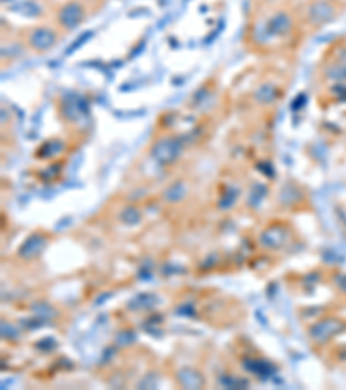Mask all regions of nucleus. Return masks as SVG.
<instances>
[{"mask_svg":"<svg viewBox=\"0 0 346 390\" xmlns=\"http://www.w3.org/2000/svg\"><path fill=\"white\" fill-rule=\"evenodd\" d=\"M178 382H181L182 387H185V389H201L203 385H205V380H203V376L199 375L198 371H194V369L191 368H184L178 371L177 375Z\"/></svg>","mask_w":346,"mask_h":390,"instance_id":"9","label":"nucleus"},{"mask_svg":"<svg viewBox=\"0 0 346 390\" xmlns=\"http://www.w3.org/2000/svg\"><path fill=\"white\" fill-rule=\"evenodd\" d=\"M184 142L178 138H161L152 144L151 155L161 165H170V163L177 162L178 156L182 155Z\"/></svg>","mask_w":346,"mask_h":390,"instance_id":"2","label":"nucleus"},{"mask_svg":"<svg viewBox=\"0 0 346 390\" xmlns=\"http://www.w3.org/2000/svg\"><path fill=\"white\" fill-rule=\"evenodd\" d=\"M222 382H224V385H227L229 389H241V387H246L248 383L246 382H242V380H239V378H222Z\"/></svg>","mask_w":346,"mask_h":390,"instance_id":"20","label":"nucleus"},{"mask_svg":"<svg viewBox=\"0 0 346 390\" xmlns=\"http://www.w3.org/2000/svg\"><path fill=\"white\" fill-rule=\"evenodd\" d=\"M185 195H187V188H185L184 182H175V184H172L165 191V199H168V202H181Z\"/></svg>","mask_w":346,"mask_h":390,"instance_id":"14","label":"nucleus"},{"mask_svg":"<svg viewBox=\"0 0 346 390\" xmlns=\"http://www.w3.org/2000/svg\"><path fill=\"white\" fill-rule=\"evenodd\" d=\"M85 115L86 113V106L83 99H80L78 96H73V98H66L65 99V115L68 116L69 120H76V116Z\"/></svg>","mask_w":346,"mask_h":390,"instance_id":"11","label":"nucleus"},{"mask_svg":"<svg viewBox=\"0 0 346 390\" xmlns=\"http://www.w3.org/2000/svg\"><path fill=\"white\" fill-rule=\"evenodd\" d=\"M288 228L282 224H274L262 232V243H264V246L272 250L282 248V246L286 245V241H288Z\"/></svg>","mask_w":346,"mask_h":390,"instance_id":"6","label":"nucleus"},{"mask_svg":"<svg viewBox=\"0 0 346 390\" xmlns=\"http://www.w3.org/2000/svg\"><path fill=\"white\" fill-rule=\"evenodd\" d=\"M331 91L336 98L341 99V101H346V82H334Z\"/></svg>","mask_w":346,"mask_h":390,"instance_id":"19","label":"nucleus"},{"mask_svg":"<svg viewBox=\"0 0 346 390\" xmlns=\"http://www.w3.org/2000/svg\"><path fill=\"white\" fill-rule=\"evenodd\" d=\"M238 199V191H229V193H225L224 196H222V199L218 202V205H220V208L222 210H227V208H231L232 205H234V202Z\"/></svg>","mask_w":346,"mask_h":390,"instance_id":"18","label":"nucleus"},{"mask_svg":"<svg viewBox=\"0 0 346 390\" xmlns=\"http://www.w3.org/2000/svg\"><path fill=\"white\" fill-rule=\"evenodd\" d=\"M119 219H122V222H125V224H137V222H141L142 213L141 210L135 208V206H126V208L119 213Z\"/></svg>","mask_w":346,"mask_h":390,"instance_id":"16","label":"nucleus"},{"mask_svg":"<svg viewBox=\"0 0 346 390\" xmlns=\"http://www.w3.org/2000/svg\"><path fill=\"white\" fill-rule=\"evenodd\" d=\"M56 42H58V36L47 26H38V28H35L28 35V43L38 52L52 49L56 45Z\"/></svg>","mask_w":346,"mask_h":390,"instance_id":"4","label":"nucleus"},{"mask_svg":"<svg viewBox=\"0 0 346 390\" xmlns=\"http://www.w3.org/2000/svg\"><path fill=\"white\" fill-rule=\"evenodd\" d=\"M336 14H338V9H336L332 0H315L314 4H310L307 12L308 21L317 26L332 21L336 18Z\"/></svg>","mask_w":346,"mask_h":390,"instance_id":"3","label":"nucleus"},{"mask_svg":"<svg viewBox=\"0 0 346 390\" xmlns=\"http://www.w3.org/2000/svg\"><path fill=\"white\" fill-rule=\"evenodd\" d=\"M244 368L248 369V371L258 375L260 378H264V380L270 378V376L275 373L274 366H272L268 361H265V359H253V361H248L244 365Z\"/></svg>","mask_w":346,"mask_h":390,"instance_id":"10","label":"nucleus"},{"mask_svg":"<svg viewBox=\"0 0 346 390\" xmlns=\"http://www.w3.org/2000/svg\"><path fill=\"white\" fill-rule=\"evenodd\" d=\"M327 76L334 82H346V58L338 59L331 68L327 69Z\"/></svg>","mask_w":346,"mask_h":390,"instance_id":"13","label":"nucleus"},{"mask_svg":"<svg viewBox=\"0 0 346 390\" xmlns=\"http://www.w3.org/2000/svg\"><path fill=\"white\" fill-rule=\"evenodd\" d=\"M156 303V296L149 295V293H142V295L135 296L132 302H130V309H146V307H152Z\"/></svg>","mask_w":346,"mask_h":390,"instance_id":"17","label":"nucleus"},{"mask_svg":"<svg viewBox=\"0 0 346 390\" xmlns=\"http://www.w3.org/2000/svg\"><path fill=\"white\" fill-rule=\"evenodd\" d=\"M65 149V144H62L61 141H58V139H52V141H49V142H45V144L42 146V148L38 149V153H40V156L42 158H51V156H56V155H59V153Z\"/></svg>","mask_w":346,"mask_h":390,"instance_id":"15","label":"nucleus"},{"mask_svg":"<svg viewBox=\"0 0 346 390\" xmlns=\"http://www.w3.org/2000/svg\"><path fill=\"white\" fill-rule=\"evenodd\" d=\"M277 94L279 91L274 83H264V85H260L258 91L255 92V98L256 101L262 102V105H270L272 101H275Z\"/></svg>","mask_w":346,"mask_h":390,"instance_id":"12","label":"nucleus"},{"mask_svg":"<svg viewBox=\"0 0 346 390\" xmlns=\"http://www.w3.org/2000/svg\"><path fill=\"white\" fill-rule=\"evenodd\" d=\"M292 28V19L288 12H277V14L272 16L267 23V32L270 35L275 36H282L288 35Z\"/></svg>","mask_w":346,"mask_h":390,"instance_id":"8","label":"nucleus"},{"mask_svg":"<svg viewBox=\"0 0 346 390\" xmlns=\"http://www.w3.org/2000/svg\"><path fill=\"white\" fill-rule=\"evenodd\" d=\"M346 332V323L339 318H324L321 321L314 323L308 329V335L314 342L327 343L332 338Z\"/></svg>","mask_w":346,"mask_h":390,"instance_id":"1","label":"nucleus"},{"mask_svg":"<svg viewBox=\"0 0 346 390\" xmlns=\"http://www.w3.org/2000/svg\"><path fill=\"white\" fill-rule=\"evenodd\" d=\"M83 16H85V12H83L82 6L78 2H75V0H71V2L62 6L58 14V19L61 23V26H65L66 30H75L76 26L82 25Z\"/></svg>","mask_w":346,"mask_h":390,"instance_id":"5","label":"nucleus"},{"mask_svg":"<svg viewBox=\"0 0 346 390\" xmlns=\"http://www.w3.org/2000/svg\"><path fill=\"white\" fill-rule=\"evenodd\" d=\"M334 283H336V286H338L339 292L345 293V295H346V274H345V272H343V274L336 276Z\"/></svg>","mask_w":346,"mask_h":390,"instance_id":"21","label":"nucleus"},{"mask_svg":"<svg viewBox=\"0 0 346 390\" xmlns=\"http://www.w3.org/2000/svg\"><path fill=\"white\" fill-rule=\"evenodd\" d=\"M45 245H47V239L43 238L42 235H32L19 246V257L25 260L35 259V257H38L43 252Z\"/></svg>","mask_w":346,"mask_h":390,"instance_id":"7","label":"nucleus"}]
</instances>
